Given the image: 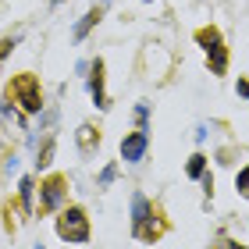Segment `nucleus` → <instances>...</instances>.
<instances>
[{
	"label": "nucleus",
	"mask_w": 249,
	"mask_h": 249,
	"mask_svg": "<svg viewBox=\"0 0 249 249\" xmlns=\"http://www.w3.org/2000/svg\"><path fill=\"white\" fill-rule=\"evenodd\" d=\"M132 231H135V239H139V242H157L164 235V224L157 221L153 203L146 199L142 192H135V196H132Z\"/></svg>",
	"instance_id": "1"
},
{
	"label": "nucleus",
	"mask_w": 249,
	"mask_h": 249,
	"mask_svg": "<svg viewBox=\"0 0 249 249\" xmlns=\"http://www.w3.org/2000/svg\"><path fill=\"white\" fill-rule=\"evenodd\" d=\"M7 104H18L25 114H39L43 110V93L36 75H15L7 86Z\"/></svg>",
	"instance_id": "2"
},
{
	"label": "nucleus",
	"mask_w": 249,
	"mask_h": 249,
	"mask_svg": "<svg viewBox=\"0 0 249 249\" xmlns=\"http://www.w3.org/2000/svg\"><path fill=\"white\" fill-rule=\"evenodd\" d=\"M57 235L64 242H71V246H86L89 242V217H86V210L82 207H68L61 217H57Z\"/></svg>",
	"instance_id": "3"
},
{
	"label": "nucleus",
	"mask_w": 249,
	"mask_h": 249,
	"mask_svg": "<svg viewBox=\"0 0 249 249\" xmlns=\"http://www.w3.org/2000/svg\"><path fill=\"white\" fill-rule=\"evenodd\" d=\"M196 43L203 47V53H207L213 75H224V71H228V50H224L217 29H199V32H196Z\"/></svg>",
	"instance_id": "4"
},
{
	"label": "nucleus",
	"mask_w": 249,
	"mask_h": 249,
	"mask_svg": "<svg viewBox=\"0 0 249 249\" xmlns=\"http://www.w3.org/2000/svg\"><path fill=\"white\" fill-rule=\"evenodd\" d=\"M146 150H150V135H146V128H135V132H128L121 139V160L124 164H139L146 157Z\"/></svg>",
	"instance_id": "5"
},
{
	"label": "nucleus",
	"mask_w": 249,
	"mask_h": 249,
	"mask_svg": "<svg viewBox=\"0 0 249 249\" xmlns=\"http://www.w3.org/2000/svg\"><path fill=\"white\" fill-rule=\"evenodd\" d=\"M86 86H89V96H93V104L100 107V110H107L110 107V100H107V93H104V61H93L89 64V78H86Z\"/></svg>",
	"instance_id": "6"
},
{
	"label": "nucleus",
	"mask_w": 249,
	"mask_h": 249,
	"mask_svg": "<svg viewBox=\"0 0 249 249\" xmlns=\"http://www.w3.org/2000/svg\"><path fill=\"white\" fill-rule=\"evenodd\" d=\"M64 185H68V182H64L61 175L47 178V182H43V199H39V207H43V210H57L61 203H64V192H68Z\"/></svg>",
	"instance_id": "7"
},
{
	"label": "nucleus",
	"mask_w": 249,
	"mask_h": 249,
	"mask_svg": "<svg viewBox=\"0 0 249 249\" xmlns=\"http://www.w3.org/2000/svg\"><path fill=\"white\" fill-rule=\"evenodd\" d=\"M100 18H104V4H96V7H89L86 11V15H82V21H78V25L71 29V39L75 43H82L86 36H89V32H93V25H96V21Z\"/></svg>",
	"instance_id": "8"
},
{
	"label": "nucleus",
	"mask_w": 249,
	"mask_h": 249,
	"mask_svg": "<svg viewBox=\"0 0 249 249\" xmlns=\"http://www.w3.org/2000/svg\"><path fill=\"white\" fill-rule=\"evenodd\" d=\"M93 146H100V132L93 128V124H82V128H78V150L89 153Z\"/></svg>",
	"instance_id": "9"
},
{
	"label": "nucleus",
	"mask_w": 249,
	"mask_h": 249,
	"mask_svg": "<svg viewBox=\"0 0 249 249\" xmlns=\"http://www.w3.org/2000/svg\"><path fill=\"white\" fill-rule=\"evenodd\" d=\"M185 175H189V178H203V175H207V157H203V153H192L189 164H185Z\"/></svg>",
	"instance_id": "10"
},
{
	"label": "nucleus",
	"mask_w": 249,
	"mask_h": 249,
	"mask_svg": "<svg viewBox=\"0 0 249 249\" xmlns=\"http://www.w3.org/2000/svg\"><path fill=\"white\" fill-rule=\"evenodd\" d=\"M235 189H239V196H246V199H249V164L242 167L239 175H235Z\"/></svg>",
	"instance_id": "11"
},
{
	"label": "nucleus",
	"mask_w": 249,
	"mask_h": 249,
	"mask_svg": "<svg viewBox=\"0 0 249 249\" xmlns=\"http://www.w3.org/2000/svg\"><path fill=\"white\" fill-rule=\"evenodd\" d=\"M114 178H118V164H107L104 171H100V178H96V185H100V189H107L110 182H114Z\"/></svg>",
	"instance_id": "12"
},
{
	"label": "nucleus",
	"mask_w": 249,
	"mask_h": 249,
	"mask_svg": "<svg viewBox=\"0 0 249 249\" xmlns=\"http://www.w3.org/2000/svg\"><path fill=\"white\" fill-rule=\"evenodd\" d=\"M18 196H21V207H25V210H32V182H29V178H21Z\"/></svg>",
	"instance_id": "13"
},
{
	"label": "nucleus",
	"mask_w": 249,
	"mask_h": 249,
	"mask_svg": "<svg viewBox=\"0 0 249 249\" xmlns=\"http://www.w3.org/2000/svg\"><path fill=\"white\" fill-rule=\"evenodd\" d=\"M135 121H139V128H146V121H150V104H139V107H135Z\"/></svg>",
	"instance_id": "14"
},
{
	"label": "nucleus",
	"mask_w": 249,
	"mask_h": 249,
	"mask_svg": "<svg viewBox=\"0 0 249 249\" xmlns=\"http://www.w3.org/2000/svg\"><path fill=\"white\" fill-rule=\"evenodd\" d=\"M15 43H18V39H4V43H0V61H4V57H7V53H11V50H15Z\"/></svg>",
	"instance_id": "15"
},
{
	"label": "nucleus",
	"mask_w": 249,
	"mask_h": 249,
	"mask_svg": "<svg viewBox=\"0 0 249 249\" xmlns=\"http://www.w3.org/2000/svg\"><path fill=\"white\" fill-rule=\"evenodd\" d=\"M239 96L249 100V78H239Z\"/></svg>",
	"instance_id": "16"
},
{
	"label": "nucleus",
	"mask_w": 249,
	"mask_h": 249,
	"mask_svg": "<svg viewBox=\"0 0 249 249\" xmlns=\"http://www.w3.org/2000/svg\"><path fill=\"white\" fill-rule=\"evenodd\" d=\"M228 246H231V249H239V246H235V242H228Z\"/></svg>",
	"instance_id": "17"
},
{
	"label": "nucleus",
	"mask_w": 249,
	"mask_h": 249,
	"mask_svg": "<svg viewBox=\"0 0 249 249\" xmlns=\"http://www.w3.org/2000/svg\"><path fill=\"white\" fill-rule=\"evenodd\" d=\"M142 4H153V0H142Z\"/></svg>",
	"instance_id": "18"
},
{
	"label": "nucleus",
	"mask_w": 249,
	"mask_h": 249,
	"mask_svg": "<svg viewBox=\"0 0 249 249\" xmlns=\"http://www.w3.org/2000/svg\"><path fill=\"white\" fill-rule=\"evenodd\" d=\"M53 4H64V0H53Z\"/></svg>",
	"instance_id": "19"
},
{
	"label": "nucleus",
	"mask_w": 249,
	"mask_h": 249,
	"mask_svg": "<svg viewBox=\"0 0 249 249\" xmlns=\"http://www.w3.org/2000/svg\"><path fill=\"white\" fill-rule=\"evenodd\" d=\"M100 4H107V0H100Z\"/></svg>",
	"instance_id": "20"
},
{
	"label": "nucleus",
	"mask_w": 249,
	"mask_h": 249,
	"mask_svg": "<svg viewBox=\"0 0 249 249\" xmlns=\"http://www.w3.org/2000/svg\"><path fill=\"white\" fill-rule=\"evenodd\" d=\"M36 249H43V246H36Z\"/></svg>",
	"instance_id": "21"
}]
</instances>
